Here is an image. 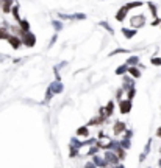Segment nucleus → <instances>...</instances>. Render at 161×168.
Masks as SVG:
<instances>
[{
    "mask_svg": "<svg viewBox=\"0 0 161 168\" xmlns=\"http://www.w3.org/2000/svg\"><path fill=\"white\" fill-rule=\"evenodd\" d=\"M146 22H147L146 16H144V14H138V16H133V17H130V27L135 28V30H138V28H141V27L146 25Z\"/></svg>",
    "mask_w": 161,
    "mask_h": 168,
    "instance_id": "nucleus-1",
    "label": "nucleus"
},
{
    "mask_svg": "<svg viewBox=\"0 0 161 168\" xmlns=\"http://www.w3.org/2000/svg\"><path fill=\"white\" fill-rule=\"evenodd\" d=\"M20 41H22V45H25V47H35L36 36L33 33H30V31H27V33L20 37Z\"/></svg>",
    "mask_w": 161,
    "mask_h": 168,
    "instance_id": "nucleus-2",
    "label": "nucleus"
},
{
    "mask_svg": "<svg viewBox=\"0 0 161 168\" xmlns=\"http://www.w3.org/2000/svg\"><path fill=\"white\" fill-rule=\"evenodd\" d=\"M103 161H105L108 165H117L119 164V157L116 156V153H113V151H107Z\"/></svg>",
    "mask_w": 161,
    "mask_h": 168,
    "instance_id": "nucleus-3",
    "label": "nucleus"
},
{
    "mask_svg": "<svg viewBox=\"0 0 161 168\" xmlns=\"http://www.w3.org/2000/svg\"><path fill=\"white\" fill-rule=\"evenodd\" d=\"M132 109V100H119V111L120 114H128Z\"/></svg>",
    "mask_w": 161,
    "mask_h": 168,
    "instance_id": "nucleus-4",
    "label": "nucleus"
},
{
    "mask_svg": "<svg viewBox=\"0 0 161 168\" xmlns=\"http://www.w3.org/2000/svg\"><path fill=\"white\" fill-rule=\"evenodd\" d=\"M6 41H8V42H10V44H11V47H13V49H14V50H17V49H19V47L22 45V41H20V37H17V36H14V34H10V37H8V39H6Z\"/></svg>",
    "mask_w": 161,
    "mask_h": 168,
    "instance_id": "nucleus-5",
    "label": "nucleus"
},
{
    "mask_svg": "<svg viewBox=\"0 0 161 168\" xmlns=\"http://www.w3.org/2000/svg\"><path fill=\"white\" fill-rule=\"evenodd\" d=\"M125 129H127V126L124 122H116L114 128H113V132H114V135H120L122 132H125Z\"/></svg>",
    "mask_w": 161,
    "mask_h": 168,
    "instance_id": "nucleus-6",
    "label": "nucleus"
},
{
    "mask_svg": "<svg viewBox=\"0 0 161 168\" xmlns=\"http://www.w3.org/2000/svg\"><path fill=\"white\" fill-rule=\"evenodd\" d=\"M107 120V117L105 115H100V117H94V118H91V122L88 123V126H99V125H102L103 122Z\"/></svg>",
    "mask_w": 161,
    "mask_h": 168,
    "instance_id": "nucleus-7",
    "label": "nucleus"
},
{
    "mask_svg": "<svg viewBox=\"0 0 161 168\" xmlns=\"http://www.w3.org/2000/svg\"><path fill=\"white\" fill-rule=\"evenodd\" d=\"M103 111H105V117L110 118L113 115V112H114V101H108V105L103 108Z\"/></svg>",
    "mask_w": 161,
    "mask_h": 168,
    "instance_id": "nucleus-8",
    "label": "nucleus"
},
{
    "mask_svg": "<svg viewBox=\"0 0 161 168\" xmlns=\"http://www.w3.org/2000/svg\"><path fill=\"white\" fill-rule=\"evenodd\" d=\"M2 2V6H0V10L3 13H10L11 11V6H13V0H0Z\"/></svg>",
    "mask_w": 161,
    "mask_h": 168,
    "instance_id": "nucleus-9",
    "label": "nucleus"
},
{
    "mask_svg": "<svg viewBox=\"0 0 161 168\" xmlns=\"http://www.w3.org/2000/svg\"><path fill=\"white\" fill-rule=\"evenodd\" d=\"M127 13H128V10H127V6H122L120 10L116 13V20L117 22H122L124 19H125V16H127Z\"/></svg>",
    "mask_w": 161,
    "mask_h": 168,
    "instance_id": "nucleus-10",
    "label": "nucleus"
},
{
    "mask_svg": "<svg viewBox=\"0 0 161 168\" xmlns=\"http://www.w3.org/2000/svg\"><path fill=\"white\" fill-rule=\"evenodd\" d=\"M127 72L130 73L133 78H139L141 76V70L136 67V66H132V67H127Z\"/></svg>",
    "mask_w": 161,
    "mask_h": 168,
    "instance_id": "nucleus-11",
    "label": "nucleus"
},
{
    "mask_svg": "<svg viewBox=\"0 0 161 168\" xmlns=\"http://www.w3.org/2000/svg\"><path fill=\"white\" fill-rule=\"evenodd\" d=\"M63 89H64V87H63V84H61L60 81H56V83H53V84L50 86V90H52L53 93H61Z\"/></svg>",
    "mask_w": 161,
    "mask_h": 168,
    "instance_id": "nucleus-12",
    "label": "nucleus"
},
{
    "mask_svg": "<svg viewBox=\"0 0 161 168\" xmlns=\"http://www.w3.org/2000/svg\"><path fill=\"white\" fill-rule=\"evenodd\" d=\"M92 164L95 165V167H103V168H105L108 164L105 162V161H103V159L102 157H99V156H94L92 157Z\"/></svg>",
    "mask_w": 161,
    "mask_h": 168,
    "instance_id": "nucleus-13",
    "label": "nucleus"
},
{
    "mask_svg": "<svg viewBox=\"0 0 161 168\" xmlns=\"http://www.w3.org/2000/svg\"><path fill=\"white\" fill-rule=\"evenodd\" d=\"M17 23H19V28L23 31V33H27V31H30V23H28V20H25V19H20Z\"/></svg>",
    "mask_w": 161,
    "mask_h": 168,
    "instance_id": "nucleus-14",
    "label": "nucleus"
},
{
    "mask_svg": "<svg viewBox=\"0 0 161 168\" xmlns=\"http://www.w3.org/2000/svg\"><path fill=\"white\" fill-rule=\"evenodd\" d=\"M122 34H124L127 39H132V37L136 34V30H135V28H122Z\"/></svg>",
    "mask_w": 161,
    "mask_h": 168,
    "instance_id": "nucleus-15",
    "label": "nucleus"
},
{
    "mask_svg": "<svg viewBox=\"0 0 161 168\" xmlns=\"http://www.w3.org/2000/svg\"><path fill=\"white\" fill-rule=\"evenodd\" d=\"M77 135L78 137H88L89 135V129H88V126H82L77 129Z\"/></svg>",
    "mask_w": 161,
    "mask_h": 168,
    "instance_id": "nucleus-16",
    "label": "nucleus"
},
{
    "mask_svg": "<svg viewBox=\"0 0 161 168\" xmlns=\"http://www.w3.org/2000/svg\"><path fill=\"white\" fill-rule=\"evenodd\" d=\"M138 64H139V58H138V56H130V58L127 59V66H128V67L138 66Z\"/></svg>",
    "mask_w": 161,
    "mask_h": 168,
    "instance_id": "nucleus-17",
    "label": "nucleus"
},
{
    "mask_svg": "<svg viewBox=\"0 0 161 168\" xmlns=\"http://www.w3.org/2000/svg\"><path fill=\"white\" fill-rule=\"evenodd\" d=\"M10 31H8V28H6V25L5 27H2V28H0V39H5V41H6V39L8 37H10Z\"/></svg>",
    "mask_w": 161,
    "mask_h": 168,
    "instance_id": "nucleus-18",
    "label": "nucleus"
},
{
    "mask_svg": "<svg viewBox=\"0 0 161 168\" xmlns=\"http://www.w3.org/2000/svg\"><path fill=\"white\" fill-rule=\"evenodd\" d=\"M11 13H13V16H14V19L19 22V20H20V16H19V6H17V5L11 6Z\"/></svg>",
    "mask_w": 161,
    "mask_h": 168,
    "instance_id": "nucleus-19",
    "label": "nucleus"
},
{
    "mask_svg": "<svg viewBox=\"0 0 161 168\" xmlns=\"http://www.w3.org/2000/svg\"><path fill=\"white\" fill-rule=\"evenodd\" d=\"M125 6H127V10L130 11L132 8H139V6H142V2H132V3H127Z\"/></svg>",
    "mask_w": 161,
    "mask_h": 168,
    "instance_id": "nucleus-20",
    "label": "nucleus"
},
{
    "mask_svg": "<svg viewBox=\"0 0 161 168\" xmlns=\"http://www.w3.org/2000/svg\"><path fill=\"white\" fill-rule=\"evenodd\" d=\"M52 25H53V28H55L56 31L63 30V23H61L60 20H52Z\"/></svg>",
    "mask_w": 161,
    "mask_h": 168,
    "instance_id": "nucleus-21",
    "label": "nucleus"
},
{
    "mask_svg": "<svg viewBox=\"0 0 161 168\" xmlns=\"http://www.w3.org/2000/svg\"><path fill=\"white\" fill-rule=\"evenodd\" d=\"M100 25H102L103 28H105V30L108 31V33H110V34H114V30H113V28H111V27L108 25V23H107V22H100Z\"/></svg>",
    "mask_w": 161,
    "mask_h": 168,
    "instance_id": "nucleus-22",
    "label": "nucleus"
},
{
    "mask_svg": "<svg viewBox=\"0 0 161 168\" xmlns=\"http://www.w3.org/2000/svg\"><path fill=\"white\" fill-rule=\"evenodd\" d=\"M127 67L128 66H120V67H117L116 69V75H124L125 72H127Z\"/></svg>",
    "mask_w": 161,
    "mask_h": 168,
    "instance_id": "nucleus-23",
    "label": "nucleus"
},
{
    "mask_svg": "<svg viewBox=\"0 0 161 168\" xmlns=\"http://www.w3.org/2000/svg\"><path fill=\"white\" fill-rule=\"evenodd\" d=\"M136 95V90H135V87H132V89H128V93H127V100H133V97Z\"/></svg>",
    "mask_w": 161,
    "mask_h": 168,
    "instance_id": "nucleus-24",
    "label": "nucleus"
},
{
    "mask_svg": "<svg viewBox=\"0 0 161 168\" xmlns=\"http://www.w3.org/2000/svg\"><path fill=\"white\" fill-rule=\"evenodd\" d=\"M149 8H150V11H152V14H153V16H155V17H156V6H155L153 3H152V2H149Z\"/></svg>",
    "mask_w": 161,
    "mask_h": 168,
    "instance_id": "nucleus-25",
    "label": "nucleus"
},
{
    "mask_svg": "<svg viewBox=\"0 0 161 168\" xmlns=\"http://www.w3.org/2000/svg\"><path fill=\"white\" fill-rule=\"evenodd\" d=\"M52 95H53V92L50 90V87H49V89H47V95H45V103H49V101H50Z\"/></svg>",
    "mask_w": 161,
    "mask_h": 168,
    "instance_id": "nucleus-26",
    "label": "nucleus"
},
{
    "mask_svg": "<svg viewBox=\"0 0 161 168\" xmlns=\"http://www.w3.org/2000/svg\"><path fill=\"white\" fill-rule=\"evenodd\" d=\"M122 95H124V89H117V92H116V98H117V101L122 100Z\"/></svg>",
    "mask_w": 161,
    "mask_h": 168,
    "instance_id": "nucleus-27",
    "label": "nucleus"
},
{
    "mask_svg": "<svg viewBox=\"0 0 161 168\" xmlns=\"http://www.w3.org/2000/svg\"><path fill=\"white\" fill-rule=\"evenodd\" d=\"M69 154H70V157H75V156H77V148H75V146H70Z\"/></svg>",
    "mask_w": 161,
    "mask_h": 168,
    "instance_id": "nucleus-28",
    "label": "nucleus"
},
{
    "mask_svg": "<svg viewBox=\"0 0 161 168\" xmlns=\"http://www.w3.org/2000/svg\"><path fill=\"white\" fill-rule=\"evenodd\" d=\"M152 64H153V66H161V59L159 58H152Z\"/></svg>",
    "mask_w": 161,
    "mask_h": 168,
    "instance_id": "nucleus-29",
    "label": "nucleus"
},
{
    "mask_svg": "<svg viewBox=\"0 0 161 168\" xmlns=\"http://www.w3.org/2000/svg\"><path fill=\"white\" fill-rule=\"evenodd\" d=\"M132 135H133V131H127V129H125V139L130 140V139H132Z\"/></svg>",
    "mask_w": 161,
    "mask_h": 168,
    "instance_id": "nucleus-30",
    "label": "nucleus"
},
{
    "mask_svg": "<svg viewBox=\"0 0 161 168\" xmlns=\"http://www.w3.org/2000/svg\"><path fill=\"white\" fill-rule=\"evenodd\" d=\"M116 53H127V50L125 49H117V50H114L111 55H116Z\"/></svg>",
    "mask_w": 161,
    "mask_h": 168,
    "instance_id": "nucleus-31",
    "label": "nucleus"
},
{
    "mask_svg": "<svg viewBox=\"0 0 161 168\" xmlns=\"http://www.w3.org/2000/svg\"><path fill=\"white\" fill-rule=\"evenodd\" d=\"M159 22H161V19L158 17V19H155L153 22H152V25H153V27H156V25H159Z\"/></svg>",
    "mask_w": 161,
    "mask_h": 168,
    "instance_id": "nucleus-32",
    "label": "nucleus"
},
{
    "mask_svg": "<svg viewBox=\"0 0 161 168\" xmlns=\"http://www.w3.org/2000/svg\"><path fill=\"white\" fill-rule=\"evenodd\" d=\"M85 168H97V167H95L92 162H89V164H86V167H85Z\"/></svg>",
    "mask_w": 161,
    "mask_h": 168,
    "instance_id": "nucleus-33",
    "label": "nucleus"
},
{
    "mask_svg": "<svg viewBox=\"0 0 161 168\" xmlns=\"http://www.w3.org/2000/svg\"><path fill=\"white\" fill-rule=\"evenodd\" d=\"M156 135H158V137H161V128H158V131H156Z\"/></svg>",
    "mask_w": 161,
    "mask_h": 168,
    "instance_id": "nucleus-34",
    "label": "nucleus"
},
{
    "mask_svg": "<svg viewBox=\"0 0 161 168\" xmlns=\"http://www.w3.org/2000/svg\"><path fill=\"white\" fill-rule=\"evenodd\" d=\"M158 164H159V167H161V161H159V162H158Z\"/></svg>",
    "mask_w": 161,
    "mask_h": 168,
    "instance_id": "nucleus-35",
    "label": "nucleus"
},
{
    "mask_svg": "<svg viewBox=\"0 0 161 168\" xmlns=\"http://www.w3.org/2000/svg\"><path fill=\"white\" fill-rule=\"evenodd\" d=\"M0 6H2V2H0Z\"/></svg>",
    "mask_w": 161,
    "mask_h": 168,
    "instance_id": "nucleus-36",
    "label": "nucleus"
},
{
    "mask_svg": "<svg viewBox=\"0 0 161 168\" xmlns=\"http://www.w3.org/2000/svg\"><path fill=\"white\" fill-rule=\"evenodd\" d=\"M159 153H161V148H159Z\"/></svg>",
    "mask_w": 161,
    "mask_h": 168,
    "instance_id": "nucleus-37",
    "label": "nucleus"
},
{
    "mask_svg": "<svg viewBox=\"0 0 161 168\" xmlns=\"http://www.w3.org/2000/svg\"><path fill=\"white\" fill-rule=\"evenodd\" d=\"M159 23H161V22H159Z\"/></svg>",
    "mask_w": 161,
    "mask_h": 168,
    "instance_id": "nucleus-38",
    "label": "nucleus"
}]
</instances>
